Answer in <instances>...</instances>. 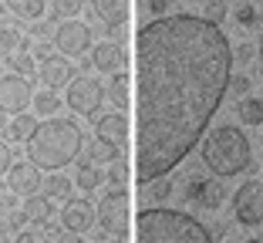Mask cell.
I'll return each mask as SVG.
<instances>
[{"mask_svg":"<svg viewBox=\"0 0 263 243\" xmlns=\"http://www.w3.org/2000/svg\"><path fill=\"white\" fill-rule=\"evenodd\" d=\"M233 78L223 27L199 14L148 21L135 34V182L176 169L219 111Z\"/></svg>","mask_w":263,"mask_h":243,"instance_id":"6da1fadb","label":"cell"},{"mask_svg":"<svg viewBox=\"0 0 263 243\" xmlns=\"http://www.w3.org/2000/svg\"><path fill=\"white\" fill-rule=\"evenodd\" d=\"M85 149L81 128L71 118H47L37 122L34 135L27 139V159L44 173H61L64 165H71Z\"/></svg>","mask_w":263,"mask_h":243,"instance_id":"7a4b0ae2","label":"cell"},{"mask_svg":"<svg viewBox=\"0 0 263 243\" xmlns=\"http://www.w3.org/2000/svg\"><path fill=\"white\" fill-rule=\"evenodd\" d=\"M135 243H216V240L196 216L148 206L135 220Z\"/></svg>","mask_w":263,"mask_h":243,"instance_id":"3957f363","label":"cell"},{"mask_svg":"<svg viewBox=\"0 0 263 243\" xmlns=\"http://www.w3.org/2000/svg\"><path fill=\"white\" fill-rule=\"evenodd\" d=\"M202 162L213 176L230 179L240 176L243 169L253 165V152H250V139L236 125H219L213 135H206L202 142Z\"/></svg>","mask_w":263,"mask_h":243,"instance_id":"277c9868","label":"cell"},{"mask_svg":"<svg viewBox=\"0 0 263 243\" xmlns=\"http://www.w3.org/2000/svg\"><path fill=\"white\" fill-rule=\"evenodd\" d=\"M98 223H101V236L105 233H115V236L128 233V193L125 189H111V193L101 196Z\"/></svg>","mask_w":263,"mask_h":243,"instance_id":"5b68a950","label":"cell"},{"mask_svg":"<svg viewBox=\"0 0 263 243\" xmlns=\"http://www.w3.org/2000/svg\"><path fill=\"white\" fill-rule=\"evenodd\" d=\"M105 105V85L88 74H78L68 85V108L78 115H95V111Z\"/></svg>","mask_w":263,"mask_h":243,"instance_id":"8992f818","label":"cell"},{"mask_svg":"<svg viewBox=\"0 0 263 243\" xmlns=\"http://www.w3.org/2000/svg\"><path fill=\"white\" fill-rule=\"evenodd\" d=\"M31 102H34L31 78L14 74V71L0 78V108L7 111V115H24V111L31 108Z\"/></svg>","mask_w":263,"mask_h":243,"instance_id":"52a82bcc","label":"cell"},{"mask_svg":"<svg viewBox=\"0 0 263 243\" xmlns=\"http://www.w3.org/2000/svg\"><path fill=\"white\" fill-rule=\"evenodd\" d=\"M233 213L243 227H260L263 223V179H250L236 189Z\"/></svg>","mask_w":263,"mask_h":243,"instance_id":"ba28073f","label":"cell"},{"mask_svg":"<svg viewBox=\"0 0 263 243\" xmlns=\"http://www.w3.org/2000/svg\"><path fill=\"white\" fill-rule=\"evenodd\" d=\"M54 47L61 51V54H68V58L85 54L88 47H91V27H88L85 21H64V24H58Z\"/></svg>","mask_w":263,"mask_h":243,"instance_id":"9c48e42d","label":"cell"},{"mask_svg":"<svg viewBox=\"0 0 263 243\" xmlns=\"http://www.w3.org/2000/svg\"><path fill=\"white\" fill-rule=\"evenodd\" d=\"M98 223V210L91 206V199H68L61 210V227L71 233H88Z\"/></svg>","mask_w":263,"mask_h":243,"instance_id":"30bf717a","label":"cell"},{"mask_svg":"<svg viewBox=\"0 0 263 243\" xmlns=\"http://www.w3.org/2000/svg\"><path fill=\"white\" fill-rule=\"evenodd\" d=\"M37 78L44 88H51V91H58L61 85H71V78H74V71H71V61L64 54H51L41 58L37 61Z\"/></svg>","mask_w":263,"mask_h":243,"instance_id":"8fae6325","label":"cell"},{"mask_svg":"<svg viewBox=\"0 0 263 243\" xmlns=\"http://www.w3.org/2000/svg\"><path fill=\"white\" fill-rule=\"evenodd\" d=\"M7 186L14 196H37V189H41V169L27 159V162H14L10 165V173H7Z\"/></svg>","mask_w":263,"mask_h":243,"instance_id":"7c38bea8","label":"cell"},{"mask_svg":"<svg viewBox=\"0 0 263 243\" xmlns=\"http://www.w3.org/2000/svg\"><path fill=\"white\" fill-rule=\"evenodd\" d=\"M223 182L219 179H193L186 189V199L196 210H219L223 206Z\"/></svg>","mask_w":263,"mask_h":243,"instance_id":"4fadbf2b","label":"cell"},{"mask_svg":"<svg viewBox=\"0 0 263 243\" xmlns=\"http://www.w3.org/2000/svg\"><path fill=\"white\" fill-rule=\"evenodd\" d=\"M91 17L105 24V31H118L128 17V0H88Z\"/></svg>","mask_w":263,"mask_h":243,"instance_id":"5bb4252c","label":"cell"},{"mask_svg":"<svg viewBox=\"0 0 263 243\" xmlns=\"http://www.w3.org/2000/svg\"><path fill=\"white\" fill-rule=\"evenodd\" d=\"M95 135H98V142H105V145H111V149H122L125 145V135H128V122H125V115H105V118H95Z\"/></svg>","mask_w":263,"mask_h":243,"instance_id":"9a60e30c","label":"cell"},{"mask_svg":"<svg viewBox=\"0 0 263 243\" xmlns=\"http://www.w3.org/2000/svg\"><path fill=\"white\" fill-rule=\"evenodd\" d=\"M91 64L98 71H105V74H118V71H125V51H122V44H118V41H101V44H95Z\"/></svg>","mask_w":263,"mask_h":243,"instance_id":"2e32d148","label":"cell"},{"mask_svg":"<svg viewBox=\"0 0 263 243\" xmlns=\"http://www.w3.org/2000/svg\"><path fill=\"white\" fill-rule=\"evenodd\" d=\"M24 220L31 223V227H37V230H44V227H51V216H54V210H51V199L47 196H27L24 199Z\"/></svg>","mask_w":263,"mask_h":243,"instance_id":"e0dca14e","label":"cell"},{"mask_svg":"<svg viewBox=\"0 0 263 243\" xmlns=\"http://www.w3.org/2000/svg\"><path fill=\"white\" fill-rule=\"evenodd\" d=\"M41 189H44L41 196H47L51 203H68V199H71V189H74V182H71L68 176H61V173H51V176H47V182H44Z\"/></svg>","mask_w":263,"mask_h":243,"instance_id":"ac0fdd59","label":"cell"},{"mask_svg":"<svg viewBox=\"0 0 263 243\" xmlns=\"http://www.w3.org/2000/svg\"><path fill=\"white\" fill-rule=\"evenodd\" d=\"M34 128H37V118L34 115H14V122H7V135H10V142H27L34 135Z\"/></svg>","mask_w":263,"mask_h":243,"instance_id":"d6986e66","label":"cell"},{"mask_svg":"<svg viewBox=\"0 0 263 243\" xmlns=\"http://www.w3.org/2000/svg\"><path fill=\"white\" fill-rule=\"evenodd\" d=\"M4 4H7L10 14L24 17V21H37V17L44 14V7H47V0H4Z\"/></svg>","mask_w":263,"mask_h":243,"instance_id":"ffe728a7","label":"cell"},{"mask_svg":"<svg viewBox=\"0 0 263 243\" xmlns=\"http://www.w3.org/2000/svg\"><path fill=\"white\" fill-rule=\"evenodd\" d=\"M236 111H240V122H247V125H263V98H256V95H247Z\"/></svg>","mask_w":263,"mask_h":243,"instance_id":"44dd1931","label":"cell"},{"mask_svg":"<svg viewBox=\"0 0 263 243\" xmlns=\"http://www.w3.org/2000/svg\"><path fill=\"white\" fill-rule=\"evenodd\" d=\"M31 108L37 111V115H47V118H54V111L61 108V98H58V91H51V88H44V91H34V102Z\"/></svg>","mask_w":263,"mask_h":243,"instance_id":"7402d4cb","label":"cell"},{"mask_svg":"<svg viewBox=\"0 0 263 243\" xmlns=\"http://www.w3.org/2000/svg\"><path fill=\"white\" fill-rule=\"evenodd\" d=\"M10 68H14V74H24V78H31V74H37V58L31 54V47L24 44L17 54H10Z\"/></svg>","mask_w":263,"mask_h":243,"instance_id":"603a6c76","label":"cell"},{"mask_svg":"<svg viewBox=\"0 0 263 243\" xmlns=\"http://www.w3.org/2000/svg\"><path fill=\"white\" fill-rule=\"evenodd\" d=\"M24 44H27V41H24L14 27H0V61H4V58L10 61V54H17Z\"/></svg>","mask_w":263,"mask_h":243,"instance_id":"cb8c5ba5","label":"cell"},{"mask_svg":"<svg viewBox=\"0 0 263 243\" xmlns=\"http://www.w3.org/2000/svg\"><path fill=\"white\" fill-rule=\"evenodd\" d=\"M101 186V169L91 162H81L78 165V189H85V193H95Z\"/></svg>","mask_w":263,"mask_h":243,"instance_id":"d4e9b609","label":"cell"},{"mask_svg":"<svg viewBox=\"0 0 263 243\" xmlns=\"http://www.w3.org/2000/svg\"><path fill=\"white\" fill-rule=\"evenodd\" d=\"M101 179L108 182L111 189H125V179H128V169H125L122 159H115V162H108L105 169H101Z\"/></svg>","mask_w":263,"mask_h":243,"instance_id":"484cf974","label":"cell"},{"mask_svg":"<svg viewBox=\"0 0 263 243\" xmlns=\"http://www.w3.org/2000/svg\"><path fill=\"white\" fill-rule=\"evenodd\" d=\"M115 159H118V152L111 149V145H105V142H98V139H95V145L88 149V162L98 165V169H105V165L115 162Z\"/></svg>","mask_w":263,"mask_h":243,"instance_id":"4316f807","label":"cell"},{"mask_svg":"<svg viewBox=\"0 0 263 243\" xmlns=\"http://www.w3.org/2000/svg\"><path fill=\"white\" fill-rule=\"evenodd\" d=\"M108 91H111V98H115V105H118V108H125V105H128V74H125V71L111 74Z\"/></svg>","mask_w":263,"mask_h":243,"instance_id":"83f0119b","label":"cell"},{"mask_svg":"<svg viewBox=\"0 0 263 243\" xmlns=\"http://www.w3.org/2000/svg\"><path fill=\"white\" fill-rule=\"evenodd\" d=\"M148 186H152V189H145V196L152 199V203H162V199L172 193V182H169V176H162V179H152Z\"/></svg>","mask_w":263,"mask_h":243,"instance_id":"f1b7e54d","label":"cell"},{"mask_svg":"<svg viewBox=\"0 0 263 243\" xmlns=\"http://www.w3.org/2000/svg\"><path fill=\"white\" fill-rule=\"evenodd\" d=\"M81 4L85 0H51V14H58V17H74L78 10H81Z\"/></svg>","mask_w":263,"mask_h":243,"instance_id":"f546056e","label":"cell"},{"mask_svg":"<svg viewBox=\"0 0 263 243\" xmlns=\"http://www.w3.org/2000/svg\"><path fill=\"white\" fill-rule=\"evenodd\" d=\"M236 21H240V27H253V24L260 21V14H256L253 4H240V10H236Z\"/></svg>","mask_w":263,"mask_h":243,"instance_id":"4dcf8cb0","label":"cell"},{"mask_svg":"<svg viewBox=\"0 0 263 243\" xmlns=\"http://www.w3.org/2000/svg\"><path fill=\"white\" fill-rule=\"evenodd\" d=\"M10 243H51V240H47V236L41 233L37 227H34V230H21V233H17Z\"/></svg>","mask_w":263,"mask_h":243,"instance_id":"1f68e13d","label":"cell"},{"mask_svg":"<svg viewBox=\"0 0 263 243\" xmlns=\"http://www.w3.org/2000/svg\"><path fill=\"white\" fill-rule=\"evenodd\" d=\"M223 14H226V4H223V0H206V21L219 24V21H223Z\"/></svg>","mask_w":263,"mask_h":243,"instance_id":"d6a6232c","label":"cell"},{"mask_svg":"<svg viewBox=\"0 0 263 243\" xmlns=\"http://www.w3.org/2000/svg\"><path fill=\"white\" fill-rule=\"evenodd\" d=\"M250 85H253V81H250L247 74H240V78H230V88H233V95H236V98H247V95H250Z\"/></svg>","mask_w":263,"mask_h":243,"instance_id":"836d02e7","label":"cell"},{"mask_svg":"<svg viewBox=\"0 0 263 243\" xmlns=\"http://www.w3.org/2000/svg\"><path fill=\"white\" fill-rule=\"evenodd\" d=\"M10 165H14V152H10L7 142H0V176H7Z\"/></svg>","mask_w":263,"mask_h":243,"instance_id":"e575fe53","label":"cell"},{"mask_svg":"<svg viewBox=\"0 0 263 243\" xmlns=\"http://www.w3.org/2000/svg\"><path fill=\"white\" fill-rule=\"evenodd\" d=\"M145 4H148V14L159 21V17H165V10H169L176 0H145Z\"/></svg>","mask_w":263,"mask_h":243,"instance_id":"d590c367","label":"cell"},{"mask_svg":"<svg viewBox=\"0 0 263 243\" xmlns=\"http://www.w3.org/2000/svg\"><path fill=\"white\" fill-rule=\"evenodd\" d=\"M31 34H34L37 41H44V38H51V27H47V24H41V21H34V24H31Z\"/></svg>","mask_w":263,"mask_h":243,"instance_id":"8d00e7d4","label":"cell"},{"mask_svg":"<svg viewBox=\"0 0 263 243\" xmlns=\"http://www.w3.org/2000/svg\"><path fill=\"white\" fill-rule=\"evenodd\" d=\"M51 243H81V233H71V230H64V233H58Z\"/></svg>","mask_w":263,"mask_h":243,"instance_id":"74e56055","label":"cell"},{"mask_svg":"<svg viewBox=\"0 0 263 243\" xmlns=\"http://www.w3.org/2000/svg\"><path fill=\"white\" fill-rule=\"evenodd\" d=\"M0 243H10V233H7V227L0 223Z\"/></svg>","mask_w":263,"mask_h":243,"instance_id":"f35d334b","label":"cell"},{"mask_svg":"<svg viewBox=\"0 0 263 243\" xmlns=\"http://www.w3.org/2000/svg\"><path fill=\"white\" fill-rule=\"evenodd\" d=\"M260 71H263V34H260Z\"/></svg>","mask_w":263,"mask_h":243,"instance_id":"ab89813d","label":"cell"},{"mask_svg":"<svg viewBox=\"0 0 263 243\" xmlns=\"http://www.w3.org/2000/svg\"><path fill=\"white\" fill-rule=\"evenodd\" d=\"M247 243H263V233H260V236H250Z\"/></svg>","mask_w":263,"mask_h":243,"instance_id":"60d3db41","label":"cell"},{"mask_svg":"<svg viewBox=\"0 0 263 243\" xmlns=\"http://www.w3.org/2000/svg\"><path fill=\"white\" fill-rule=\"evenodd\" d=\"M4 115H7V111H4V108H0V128H4V125H7V122H4Z\"/></svg>","mask_w":263,"mask_h":243,"instance_id":"b9f144b4","label":"cell"},{"mask_svg":"<svg viewBox=\"0 0 263 243\" xmlns=\"http://www.w3.org/2000/svg\"><path fill=\"white\" fill-rule=\"evenodd\" d=\"M101 243H105V240H101Z\"/></svg>","mask_w":263,"mask_h":243,"instance_id":"7bdbcfd3","label":"cell"}]
</instances>
